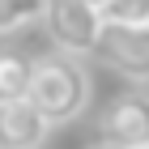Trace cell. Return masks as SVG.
<instances>
[{"label":"cell","mask_w":149,"mask_h":149,"mask_svg":"<svg viewBox=\"0 0 149 149\" xmlns=\"http://www.w3.org/2000/svg\"><path fill=\"white\" fill-rule=\"evenodd\" d=\"M94 56L124 72L128 81H149V26H128V22H107L98 30Z\"/></svg>","instance_id":"obj_2"},{"label":"cell","mask_w":149,"mask_h":149,"mask_svg":"<svg viewBox=\"0 0 149 149\" xmlns=\"http://www.w3.org/2000/svg\"><path fill=\"white\" fill-rule=\"evenodd\" d=\"M90 149H124V145H111V141H98V145H90Z\"/></svg>","instance_id":"obj_9"},{"label":"cell","mask_w":149,"mask_h":149,"mask_svg":"<svg viewBox=\"0 0 149 149\" xmlns=\"http://www.w3.org/2000/svg\"><path fill=\"white\" fill-rule=\"evenodd\" d=\"M85 4H94V9H107V0H85Z\"/></svg>","instance_id":"obj_10"},{"label":"cell","mask_w":149,"mask_h":149,"mask_svg":"<svg viewBox=\"0 0 149 149\" xmlns=\"http://www.w3.org/2000/svg\"><path fill=\"white\" fill-rule=\"evenodd\" d=\"M47 0H0V34H13L30 22H43Z\"/></svg>","instance_id":"obj_7"},{"label":"cell","mask_w":149,"mask_h":149,"mask_svg":"<svg viewBox=\"0 0 149 149\" xmlns=\"http://www.w3.org/2000/svg\"><path fill=\"white\" fill-rule=\"evenodd\" d=\"M47 34L56 38L60 51L68 56H85L98 43V30H102V9H94L85 0H47Z\"/></svg>","instance_id":"obj_3"},{"label":"cell","mask_w":149,"mask_h":149,"mask_svg":"<svg viewBox=\"0 0 149 149\" xmlns=\"http://www.w3.org/2000/svg\"><path fill=\"white\" fill-rule=\"evenodd\" d=\"M51 132V119L30 98L0 102V149H38Z\"/></svg>","instance_id":"obj_5"},{"label":"cell","mask_w":149,"mask_h":149,"mask_svg":"<svg viewBox=\"0 0 149 149\" xmlns=\"http://www.w3.org/2000/svg\"><path fill=\"white\" fill-rule=\"evenodd\" d=\"M98 136L124 149H149V94H115L98 115Z\"/></svg>","instance_id":"obj_4"},{"label":"cell","mask_w":149,"mask_h":149,"mask_svg":"<svg viewBox=\"0 0 149 149\" xmlns=\"http://www.w3.org/2000/svg\"><path fill=\"white\" fill-rule=\"evenodd\" d=\"M30 102H34L51 124L77 119V115L90 107V72H85V64H81L77 56H68V51H56V56L34 60Z\"/></svg>","instance_id":"obj_1"},{"label":"cell","mask_w":149,"mask_h":149,"mask_svg":"<svg viewBox=\"0 0 149 149\" xmlns=\"http://www.w3.org/2000/svg\"><path fill=\"white\" fill-rule=\"evenodd\" d=\"M30 81H34V60L22 51H0V102L30 98Z\"/></svg>","instance_id":"obj_6"},{"label":"cell","mask_w":149,"mask_h":149,"mask_svg":"<svg viewBox=\"0 0 149 149\" xmlns=\"http://www.w3.org/2000/svg\"><path fill=\"white\" fill-rule=\"evenodd\" d=\"M102 17L107 22H128V26H149V0H107Z\"/></svg>","instance_id":"obj_8"}]
</instances>
